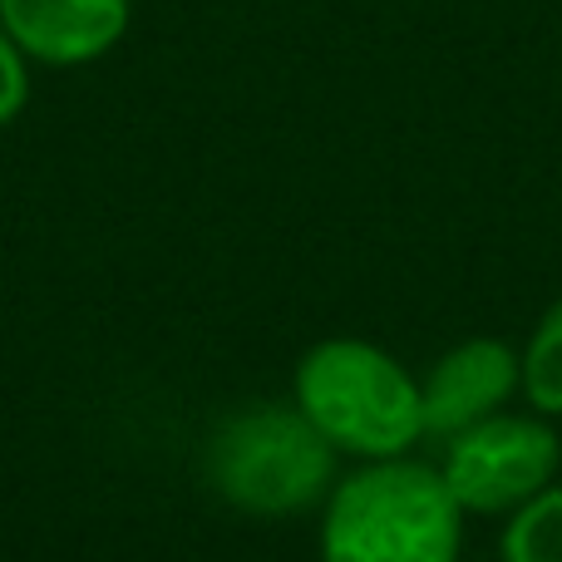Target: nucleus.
<instances>
[{"mask_svg": "<svg viewBox=\"0 0 562 562\" xmlns=\"http://www.w3.org/2000/svg\"><path fill=\"white\" fill-rule=\"evenodd\" d=\"M464 508L429 464L360 459L321 508V562H459Z\"/></svg>", "mask_w": 562, "mask_h": 562, "instance_id": "1", "label": "nucleus"}, {"mask_svg": "<svg viewBox=\"0 0 562 562\" xmlns=\"http://www.w3.org/2000/svg\"><path fill=\"white\" fill-rule=\"evenodd\" d=\"M291 395L336 454L395 459L425 439L419 380L360 336L316 340L296 360Z\"/></svg>", "mask_w": 562, "mask_h": 562, "instance_id": "2", "label": "nucleus"}, {"mask_svg": "<svg viewBox=\"0 0 562 562\" xmlns=\"http://www.w3.org/2000/svg\"><path fill=\"white\" fill-rule=\"evenodd\" d=\"M207 479L223 504L257 518H286L330 494L336 449L296 405H247L207 439Z\"/></svg>", "mask_w": 562, "mask_h": 562, "instance_id": "3", "label": "nucleus"}, {"mask_svg": "<svg viewBox=\"0 0 562 562\" xmlns=\"http://www.w3.org/2000/svg\"><path fill=\"white\" fill-rule=\"evenodd\" d=\"M562 464V439L548 415H498L445 439V484L464 514H514L518 504L548 488Z\"/></svg>", "mask_w": 562, "mask_h": 562, "instance_id": "4", "label": "nucleus"}, {"mask_svg": "<svg viewBox=\"0 0 562 562\" xmlns=\"http://www.w3.org/2000/svg\"><path fill=\"white\" fill-rule=\"evenodd\" d=\"M518 350L498 336H469L449 346L419 380V409H425V435L449 439L479 419L508 409L518 395Z\"/></svg>", "mask_w": 562, "mask_h": 562, "instance_id": "5", "label": "nucleus"}, {"mask_svg": "<svg viewBox=\"0 0 562 562\" xmlns=\"http://www.w3.org/2000/svg\"><path fill=\"white\" fill-rule=\"evenodd\" d=\"M0 20L30 65L79 69L128 35L134 0H0Z\"/></svg>", "mask_w": 562, "mask_h": 562, "instance_id": "6", "label": "nucleus"}, {"mask_svg": "<svg viewBox=\"0 0 562 562\" xmlns=\"http://www.w3.org/2000/svg\"><path fill=\"white\" fill-rule=\"evenodd\" d=\"M498 558L504 562H562V479L538 488L528 504L508 514L498 533Z\"/></svg>", "mask_w": 562, "mask_h": 562, "instance_id": "7", "label": "nucleus"}, {"mask_svg": "<svg viewBox=\"0 0 562 562\" xmlns=\"http://www.w3.org/2000/svg\"><path fill=\"white\" fill-rule=\"evenodd\" d=\"M518 375H524L518 390L528 395V405L538 415H562V296L533 326L524 356H518Z\"/></svg>", "mask_w": 562, "mask_h": 562, "instance_id": "8", "label": "nucleus"}, {"mask_svg": "<svg viewBox=\"0 0 562 562\" xmlns=\"http://www.w3.org/2000/svg\"><path fill=\"white\" fill-rule=\"evenodd\" d=\"M25 104H30V59H25V49L10 40L5 20H0V128L15 124Z\"/></svg>", "mask_w": 562, "mask_h": 562, "instance_id": "9", "label": "nucleus"}]
</instances>
